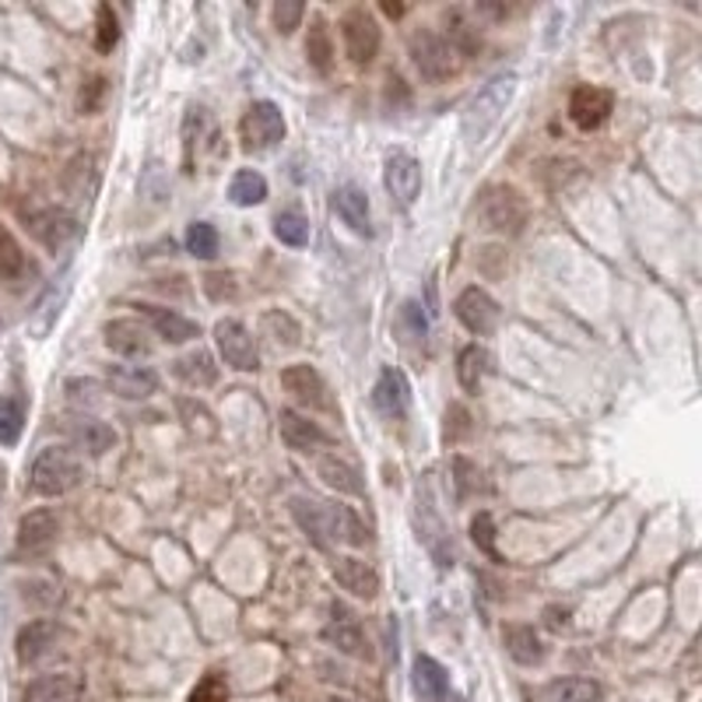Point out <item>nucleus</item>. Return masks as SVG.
<instances>
[{
	"label": "nucleus",
	"instance_id": "nucleus-56",
	"mask_svg": "<svg viewBox=\"0 0 702 702\" xmlns=\"http://www.w3.org/2000/svg\"><path fill=\"white\" fill-rule=\"evenodd\" d=\"M4 488H8V467L0 464V499H4Z\"/></svg>",
	"mask_w": 702,
	"mask_h": 702
},
{
	"label": "nucleus",
	"instance_id": "nucleus-47",
	"mask_svg": "<svg viewBox=\"0 0 702 702\" xmlns=\"http://www.w3.org/2000/svg\"><path fill=\"white\" fill-rule=\"evenodd\" d=\"M453 482H457V496L467 499L471 492L482 488V471H478V464H471L467 457H453Z\"/></svg>",
	"mask_w": 702,
	"mask_h": 702
},
{
	"label": "nucleus",
	"instance_id": "nucleus-13",
	"mask_svg": "<svg viewBox=\"0 0 702 702\" xmlns=\"http://www.w3.org/2000/svg\"><path fill=\"white\" fill-rule=\"evenodd\" d=\"M324 639L341 654H348L355 660H369V642H366L363 625H358V618L345 608V604H337V601L331 604V622L324 629Z\"/></svg>",
	"mask_w": 702,
	"mask_h": 702
},
{
	"label": "nucleus",
	"instance_id": "nucleus-31",
	"mask_svg": "<svg viewBox=\"0 0 702 702\" xmlns=\"http://www.w3.org/2000/svg\"><path fill=\"white\" fill-rule=\"evenodd\" d=\"M173 372H176V379H183V384L194 387V390H204V387H215L218 384V366H215V358L207 355L204 348L176 358Z\"/></svg>",
	"mask_w": 702,
	"mask_h": 702
},
{
	"label": "nucleus",
	"instance_id": "nucleus-21",
	"mask_svg": "<svg viewBox=\"0 0 702 702\" xmlns=\"http://www.w3.org/2000/svg\"><path fill=\"white\" fill-rule=\"evenodd\" d=\"M411 685L425 702H443L450 695V674L440 660H432L429 654H419L411 663Z\"/></svg>",
	"mask_w": 702,
	"mask_h": 702
},
{
	"label": "nucleus",
	"instance_id": "nucleus-37",
	"mask_svg": "<svg viewBox=\"0 0 702 702\" xmlns=\"http://www.w3.org/2000/svg\"><path fill=\"white\" fill-rule=\"evenodd\" d=\"M306 56H310V67L327 74L334 64V43H331V29L324 18H313L310 22V35H306Z\"/></svg>",
	"mask_w": 702,
	"mask_h": 702
},
{
	"label": "nucleus",
	"instance_id": "nucleus-45",
	"mask_svg": "<svg viewBox=\"0 0 702 702\" xmlns=\"http://www.w3.org/2000/svg\"><path fill=\"white\" fill-rule=\"evenodd\" d=\"M120 43V22L117 14H112L109 4H99L95 11V50L99 53H112V46Z\"/></svg>",
	"mask_w": 702,
	"mask_h": 702
},
{
	"label": "nucleus",
	"instance_id": "nucleus-52",
	"mask_svg": "<svg viewBox=\"0 0 702 702\" xmlns=\"http://www.w3.org/2000/svg\"><path fill=\"white\" fill-rule=\"evenodd\" d=\"M467 435H471V414H467V408L450 404V411H446V440L450 443H461V440H467Z\"/></svg>",
	"mask_w": 702,
	"mask_h": 702
},
{
	"label": "nucleus",
	"instance_id": "nucleus-16",
	"mask_svg": "<svg viewBox=\"0 0 702 702\" xmlns=\"http://www.w3.org/2000/svg\"><path fill=\"white\" fill-rule=\"evenodd\" d=\"M56 534H61V520H56L53 509H32V514L18 523V552L40 555L56 541Z\"/></svg>",
	"mask_w": 702,
	"mask_h": 702
},
{
	"label": "nucleus",
	"instance_id": "nucleus-12",
	"mask_svg": "<svg viewBox=\"0 0 702 702\" xmlns=\"http://www.w3.org/2000/svg\"><path fill=\"white\" fill-rule=\"evenodd\" d=\"M384 183L397 204L411 207L422 194V165L414 162L408 151H393V155H387V162H384Z\"/></svg>",
	"mask_w": 702,
	"mask_h": 702
},
{
	"label": "nucleus",
	"instance_id": "nucleus-57",
	"mask_svg": "<svg viewBox=\"0 0 702 702\" xmlns=\"http://www.w3.org/2000/svg\"><path fill=\"white\" fill-rule=\"evenodd\" d=\"M384 11H387L390 18H401V14H404V8H397V4H384Z\"/></svg>",
	"mask_w": 702,
	"mask_h": 702
},
{
	"label": "nucleus",
	"instance_id": "nucleus-54",
	"mask_svg": "<svg viewBox=\"0 0 702 702\" xmlns=\"http://www.w3.org/2000/svg\"><path fill=\"white\" fill-rule=\"evenodd\" d=\"M102 95H106V78H91V82L82 88V95H78V109L85 112V117H91V112H99Z\"/></svg>",
	"mask_w": 702,
	"mask_h": 702
},
{
	"label": "nucleus",
	"instance_id": "nucleus-33",
	"mask_svg": "<svg viewBox=\"0 0 702 702\" xmlns=\"http://www.w3.org/2000/svg\"><path fill=\"white\" fill-rule=\"evenodd\" d=\"M548 702H604V685L594 678H559L544 689Z\"/></svg>",
	"mask_w": 702,
	"mask_h": 702
},
{
	"label": "nucleus",
	"instance_id": "nucleus-49",
	"mask_svg": "<svg viewBox=\"0 0 702 702\" xmlns=\"http://www.w3.org/2000/svg\"><path fill=\"white\" fill-rule=\"evenodd\" d=\"M302 14H306V8L299 0H281V4H274V29L281 35H292L302 22Z\"/></svg>",
	"mask_w": 702,
	"mask_h": 702
},
{
	"label": "nucleus",
	"instance_id": "nucleus-41",
	"mask_svg": "<svg viewBox=\"0 0 702 702\" xmlns=\"http://www.w3.org/2000/svg\"><path fill=\"white\" fill-rule=\"evenodd\" d=\"M397 327H401L404 341H411V345H422L425 334H429V320L422 313V302H401V310H397Z\"/></svg>",
	"mask_w": 702,
	"mask_h": 702
},
{
	"label": "nucleus",
	"instance_id": "nucleus-44",
	"mask_svg": "<svg viewBox=\"0 0 702 702\" xmlns=\"http://www.w3.org/2000/svg\"><path fill=\"white\" fill-rule=\"evenodd\" d=\"M471 541L482 555H488L492 562H503L499 548H496V520H492L488 509H482L478 517L471 520Z\"/></svg>",
	"mask_w": 702,
	"mask_h": 702
},
{
	"label": "nucleus",
	"instance_id": "nucleus-48",
	"mask_svg": "<svg viewBox=\"0 0 702 702\" xmlns=\"http://www.w3.org/2000/svg\"><path fill=\"white\" fill-rule=\"evenodd\" d=\"M201 127H204V109L201 106H190L186 109V120H183V151H186V173H190V162H194V144L201 138Z\"/></svg>",
	"mask_w": 702,
	"mask_h": 702
},
{
	"label": "nucleus",
	"instance_id": "nucleus-1",
	"mask_svg": "<svg viewBox=\"0 0 702 702\" xmlns=\"http://www.w3.org/2000/svg\"><path fill=\"white\" fill-rule=\"evenodd\" d=\"M289 506H292L295 523L306 530V538H313L316 548H327V544L366 548L369 544L366 523L358 520V514L348 506L324 503V499H313V496H295Z\"/></svg>",
	"mask_w": 702,
	"mask_h": 702
},
{
	"label": "nucleus",
	"instance_id": "nucleus-42",
	"mask_svg": "<svg viewBox=\"0 0 702 702\" xmlns=\"http://www.w3.org/2000/svg\"><path fill=\"white\" fill-rule=\"evenodd\" d=\"M218 229L215 225H207V222H194L186 229V253H194L197 260H212L218 257Z\"/></svg>",
	"mask_w": 702,
	"mask_h": 702
},
{
	"label": "nucleus",
	"instance_id": "nucleus-46",
	"mask_svg": "<svg viewBox=\"0 0 702 702\" xmlns=\"http://www.w3.org/2000/svg\"><path fill=\"white\" fill-rule=\"evenodd\" d=\"M186 702H229V681H225L222 674H215V671L204 674Z\"/></svg>",
	"mask_w": 702,
	"mask_h": 702
},
{
	"label": "nucleus",
	"instance_id": "nucleus-3",
	"mask_svg": "<svg viewBox=\"0 0 702 702\" xmlns=\"http://www.w3.org/2000/svg\"><path fill=\"white\" fill-rule=\"evenodd\" d=\"M85 482V467L74 457L67 446H46L40 450V457L32 461L29 485L35 496H67L71 488H78Z\"/></svg>",
	"mask_w": 702,
	"mask_h": 702
},
{
	"label": "nucleus",
	"instance_id": "nucleus-53",
	"mask_svg": "<svg viewBox=\"0 0 702 702\" xmlns=\"http://www.w3.org/2000/svg\"><path fill=\"white\" fill-rule=\"evenodd\" d=\"M99 384L95 379H71L67 384V393H71V404H99Z\"/></svg>",
	"mask_w": 702,
	"mask_h": 702
},
{
	"label": "nucleus",
	"instance_id": "nucleus-4",
	"mask_svg": "<svg viewBox=\"0 0 702 702\" xmlns=\"http://www.w3.org/2000/svg\"><path fill=\"white\" fill-rule=\"evenodd\" d=\"M474 218H478V229L517 236L527 225V201L517 186H485V194L474 204Z\"/></svg>",
	"mask_w": 702,
	"mask_h": 702
},
{
	"label": "nucleus",
	"instance_id": "nucleus-40",
	"mask_svg": "<svg viewBox=\"0 0 702 702\" xmlns=\"http://www.w3.org/2000/svg\"><path fill=\"white\" fill-rule=\"evenodd\" d=\"M446 32H450L446 43L457 50V53H474V50L482 46V35L464 18V11H446Z\"/></svg>",
	"mask_w": 702,
	"mask_h": 702
},
{
	"label": "nucleus",
	"instance_id": "nucleus-11",
	"mask_svg": "<svg viewBox=\"0 0 702 702\" xmlns=\"http://www.w3.org/2000/svg\"><path fill=\"white\" fill-rule=\"evenodd\" d=\"M453 313H457L461 324L478 334V337H488L492 331L499 327V306L496 299H492L485 289H478V284H471V289H464L457 299H453Z\"/></svg>",
	"mask_w": 702,
	"mask_h": 702
},
{
	"label": "nucleus",
	"instance_id": "nucleus-8",
	"mask_svg": "<svg viewBox=\"0 0 702 702\" xmlns=\"http://www.w3.org/2000/svg\"><path fill=\"white\" fill-rule=\"evenodd\" d=\"M29 233L40 239L50 253H61L71 242L82 239V225L71 212H64V207H43V212L29 215Z\"/></svg>",
	"mask_w": 702,
	"mask_h": 702
},
{
	"label": "nucleus",
	"instance_id": "nucleus-55",
	"mask_svg": "<svg viewBox=\"0 0 702 702\" xmlns=\"http://www.w3.org/2000/svg\"><path fill=\"white\" fill-rule=\"evenodd\" d=\"M544 625L548 629H565L569 625V608H559V604H552V608H544Z\"/></svg>",
	"mask_w": 702,
	"mask_h": 702
},
{
	"label": "nucleus",
	"instance_id": "nucleus-2",
	"mask_svg": "<svg viewBox=\"0 0 702 702\" xmlns=\"http://www.w3.org/2000/svg\"><path fill=\"white\" fill-rule=\"evenodd\" d=\"M517 85H520L517 74L503 71L478 88V95L467 102V112H464V141L467 144H485V138L499 127L503 112L509 109V102H514Z\"/></svg>",
	"mask_w": 702,
	"mask_h": 702
},
{
	"label": "nucleus",
	"instance_id": "nucleus-20",
	"mask_svg": "<svg viewBox=\"0 0 702 702\" xmlns=\"http://www.w3.org/2000/svg\"><path fill=\"white\" fill-rule=\"evenodd\" d=\"M334 212L337 218L348 225L352 233L358 236H372V218H369V197H366V190H358V186H337L334 190Z\"/></svg>",
	"mask_w": 702,
	"mask_h": 702
},
{
	"label": "nucleus",
	"instance_id": "nucleus-39",
	"mask_svg": "<svg viewBox=\"0 0 702 702\" xmlns=\"http://www.w3.org/2000/svg\"><path fill=\"white\" fill-rule=\"evenodd\" d=\"M25 429V404L18 397H0V446H14Z\"/></svg>",
	"mask_w": 702,
	"mask_h": 702
},
{
	"label": "nucleus",
	"instance_id": "nucleus-14",
	"mask_svg": "<svg viewBox=\"0 0 702 702\" xmlns=\"http://www.w3.org/2000/svg\"><path fill=\"white\" fill-rule=\"evenodd\" d=\"M281 387H284V393H292L299 404H306V408H313V411L331 408L324 376H320V372H316L313 366H306V363L284 366V369H281Z\"/></svg>",
	"mask_w": 702,
	"mask_h": 702
},
{
	"label": "nucleus",
	"instance_id": "nucleus-34",
	"mask_svg": "<svg viewBox=\"0 0 702 702\" xmlns=\"http://www.w3.org/2000/svg\"><path fill=\"white\" fill-rule=\"evenodd\" d=\"M260 334L271 337L274 348H299L302 345V327L295 324L292 313L284 310H268L260 316Z\"/></svg>",
	"mask_w": 702,
	"mask_h": 702
},
{
	"label": "nucleus",
	"instance_id": "nucleus-23",
	"mask_svg": "<svg viewBox=\"0 0 702 702\" xmlns=\"http://www.w3.org/2000/svg\"><path fill=\"white\" fill-rule=\"evenodd\" d=\"M334 580H337L341 591H348V594L363 597V601H372L379 594V573L363 559H337Z\"/></svg>",
	"mask_w": 702,
	"mask_h": 702
},
{
	"label": "nucleus",
	"instance_id": "nucleus-58",
	"mask_svg": "<svg viewBox=\"0 0 702 702\" xmlns=\"http://www.w3.org/2000/svg\"><path fill=\"white\" fill-rule=\"evenodd\" d=\"M327 702H355V699H345V695H334V699H327Z\"/></svg>",
	"mask_w": 702,
	"mask_h": 702
},
{
	"label": "nucleus",
	"instance_id": "nucleus-51",
	"mask_svg": "<svg viewBox=\"0 0 702 702\" xmlns=\"http://www.w3.org/2000/svg\"><path fill=\"white\" fill-rule=\"evenodd\" d=\"M176 408H180V414H183L186 429H194V432H197V425H207V432L215 435V419H212V414H207V408H204V404L190 401V397H180Z\"/></svg>",
	"mask_w": 702,
	"mask_h": 702
},
{
	"label": "nucleus",
	"instance_id": "nucleus-15",
	"mask_svg": "<svg viewBox=\"0 0 702 702\" xmlns=\"http://www.w3.org/2000/svg\"><path fill=\"white\" fill-rule=\"evenodd\" d=\"M372 408L384 414V419H404L411 408V387L401 369H384L372 387Z\"/></svg>",
	"mask_w": 702,
	"mask_h": 702
},
{
	"label": "nucleus",
	"instance_id": "nucleus-19",
	"mask_svg": "<svg viewBox=\"0 0 702 702\" xmlns=\"http://www.w3.org/2000/svg\"><path fill=\"white\" fill-rule=\"evenodd\" d=\"M278 432H281V440L289 450H299V453H310L316 446H324L327 443V432L320 429L316 422H310L306 414H299L292 408H284L278 414Z\"/></svg>",
	"mask_w": 702,
	"mask_h": 702
},
{
	"label": "nucleus",
	"instance_id": "nucleus-18",
	"mask_svg": "<svg viewBox=\"0 0 702 702\" xmlns=\"http://www.w3.org/2000/svg\"><path fill=\"white\" fill-rule=\"evenodd\" d=\"M106 387L117 397H127V401H144L159 390V376L148 366H109Z\"/></svg>",
	"mask_w": 702,
	"mask_h": 702
},
{
	"label": "nucleus",
	"instance_id": "nucleus-30",
	"mask_svg": "<svg viewBox=\"0 0 702 702\" xmlns=\"http://www.w3.org/2000/svg\"><path fill=\"white\" fill-rule=\"evenodd\" d=\"M316 474H320V478H324L334 492H341V496H366L363 474H358L348 461H341L337 453H331V457H320Z\"/></svg>",
	"mask_w": 702,
	"mask_h": 702
},
{
	"label": "nucleus",
	"instance_id": "nucleus-50",
	"mask_svg": "<svg viewBox=\"0 0 702 702\" xmlns=\"http://www.w3.org/2000/svg\"><path fill=\"white\" fill-rule=\"evenodd\" d=\"M204 292L212 295L215 302L236 299V274H229V271H212V274H204Z\"/></svg>",
	"mask_w": 702,
	"mask_h": 702
},
{
	"label": "nucleus",
	"instance_id": "nucleus-28",
	"mask_svg": "<svg viewBox=\"0 0 702 702\" xmlns=\"http://www.w3.org/2000/svg\"><path fill=\"white\" fill-rule=\"evenodd\" d=\"M503 642H506V654L517 663H523V668H534V663L544 660V642L534 633V625H506Z\"/></svg>",
	"mask_w": 702,
	"mask_h": 702
},
{
	"label": "nucleus",
	"instance_id": "nucleus-6",
	"mask_svg": "<svg viewBox=\"0 0 702 702\" xmlns=\"http://www.w3.org/2000/svg\"><path fill=\"white\" fill-rule=\"evenodd\" d=\"M239 138H242V148L253 151V155H260V151H271L284 138L281 109L274 102H268V99L253 102L250 109H246L242 123H239Z\"/></svg>",
	"mask_w": 702,
	"mask_h": 702
},
{
	"label": "nucleus",
	"instance_id": "nucleus-17",
	"mask_svg": "<svg viewBox=\"0 0 702 702\" xmlns=\"http://www.w3.org/2000/svg\"><path fill=\"white\" fill-rule=\"evenodd\" d=\"M56 639H61V625H56L53 618H35V622L22 625V629H18V639H14L18 663H35L40 657H46L50 647H56Z\"/></svg>",
	"mask_w": 702,
	"mask_h": 702
},
{
	"label": "nucleus",
	"instance_id": "nucleus-25",
	"mask_svg": "<svg viewBox=\"0 0 702 702\" xmlns=\"http://www.w3.org/2000/svg\"><path fill=\"white\" fill-rule=\"evenodd\" d=\"M414 523H419V541L429 548V555L440 562L443 569L453 565V544H450V534L443 520L432 514L429 503H419V509H414Z\"/></svg>",
	"mask_w": 702,
	"mask_h": 702
},
{
	"label": "nucleus",
	"instance_id": "nucleus-32",
	"mask_svg": "<svg viewBox=\"0 0 702 702\" xmlns=\"http://www.w3.org/2000/svg\"><path fill=\"white\" fill-rule=\"evenodd\" d=\"M64 299H67V284H61V289H53L35 302V310L29 313V334L35 341H43L53 327H56V320H61V310H64Z\"/></svg>",
	"mask_w": 702,
	"mask_h": 702
},
{
	"label": "nucleus",
	"instance_id": "nucleus-5",
	"mask_svg": "<svg viewBox=\"0 0 702 702\" xmlns=\"http://www.w3.org/2000/svg\"><path fill=\"white\" fill-rule=\"evenodd\" d=\"M408 53L414 71L422 74L425 82H446L457 74V50L446 43V35L432 32V29H414L408 35Z\"/></svg>",
	"mask_w": 702,
	"mask_h": 702
},
{
	"label": "nucleus",
	"instance_id": "nucleus-10",
	"mask_svg": "<svg viewBox=\"0 0 702 702\" xmlns=\"http://www.w3.org/2000/svg\"><path fill=\"white\" fill-rule=\"evenodd\" d=\"M615 109V91L612 88H597V85H580L573 95H569V120H573L580 130H597L608 123Z\"/></svg>",
	"mask_w": 702,
	"mask_h": 702
},
{
	"label": "nucleus",
	"instance_id": "nucleus-43",
	"mask_svg": "<svg viewBox=\"0 0 702 702\" xmlns=\"http://www.w3.org/2000/svg\"><path fill=\"white\" fill-rule=\"evenodd\" d=\"M274 236L284 246H306L310 242V218L299 212H281L274 218Z\"/></svg>",
	"mask_w": 702,
	"mask_h": 702
},
{
	"label": "nucleus",
	"instance_id": "nucleus-22",
	"mask_svg": "<svg viewBox=\"0 0 702 702\" xmlns=\"http://www.w3.org/2000/svg\"><path fill=\"white\" fill-rule=\"evenodd\" d=\"M141 310V316L148 320L151 327L159 331V337L162 341H169V345H186V341H194V337H201V327L194 324V320H186V316H180L176 310H165V306H138Z\"/></svg>",
	"mask_w": 702,
	"mask_h": 702
},
{
	"label": "nucleus",
	"instance_id": "nucleus-26",
	"mask_svg": "<svg viewBox=\"0 0 702 702\" xmlns=\"http://www.w3.org/2000/svg\"><path fill=\"white\" fill-rule=\"evenodd\" d=\"M64 186H67V194L82 204H88L95 194H99V162H95L91 151H82V155L71 159L67 173H64Z\"/></svg>",
	"mask_w": 702,
	"mask_h": 702
},
{
	"label": "nucleus",
	"instance_id": "nucleus-36",
	"mask_svg": "<svg viewBox=\"0 0 702 702\" xmlns=\"http://www.w3.org/2000/svg\"><path fill=\"white\" fill-rule=\"evenodd\" d=\"M29 274V257L11 236L8 225H0V281H22Z\"/></svg>",
	"mask_w": 702,
	"mask_h": 702
},
{
	"label": "nucleus",
	"instance_id": "nucleus-27",
	"mask_svg": "<svg viewBox=\"0 0 702 702\" xmlns=\"http://www.w3.org/2000/svg\"><path fill=\"white\" fill-rule=\"evenodd\" d=\"M82 695V681L74 674H43L25 685L22 702H74Z\"/></svg>",
	"mask_w": 702,
	"mask_h": 702
},
{
	"label": "nucleus",
	"instance_id": "nucleus-35",
	"mask_svg": "<svg viewBox=\"0 0 702 702\" xmlns=\"http://www.w3.org/2000/svg\"><path fill=\"white\" fill-rule=\"evenodd\" d=\"M488 352L478 345V341H474V345H464L461 348V355H457V379H461V387L467 390V393H478V387H482V379H485V372H488Z\"/></svg>",
	"mask_w": 702,
	"mask_h": 702
},
{
	"label": "nucleus",
	"instance_id": "nucleus-29",
	"mask_svg": "<svg viewBox=\"0 0 702 702\" xmlns=\"http://www.w3.org/2000/svg\"><path fill=\"white\" fill-rule=\"evenodd\" d=\"M71 440L78 450L91 453V457H102V453H109L112 446H117V432H112V425L106 422H95V419H78L67 425Z\"/></svg>",
	"mask_w": 702,
	"mask_h": 702
},
{
	"label": "nucleus",
	"instance_id": "nucleus-7",
	"mask_svg": "<svg viewBox=\"0 0 702 702\" xmlns=\"http://www.w3.org/2000/svg\"><path fill=\"white\" fill-rule=\"evenodd\" d=\"M341 40H345V53L352 64H372L384 35H379V22L372 18V11L352 8L341 14Z\"/></svg>",
	"mask_w": 702,
	"mask_h": 702
},
{
	"label": "nucleus",
	"instance_id": "nucleus-24",
	"mask_svg": "<svg viewBox=\"0 0 702 702\" xmlns=\"http://www.w3.org/2000/svg\"><path fill=\"white\" fill-rule=\"evenodd\" d=\"M106 348L112 355H123V358H138L151 352V341L148 331L138 324V320H109L106 324Z\"/></svg>",
	"mask_w": 702,
	"mask_h": 702
},
{
	"label": "nucleus",
	"instance_id": "nucleus-9",
	"mask_svg": "<svg viewBox=\"0 0 702 702\" xmlns=\"http://www.w3.org/2000/svg\"><path fill=\"white\" fill-rule=\"evenodd\" d=\"M215 341H218V352L225 358V366H233L236 372H257L260 369L257 341H253L250 331H246V324H239V320H218Z\"/></svg>",
	"mask_w": 702,
	"mask_h": 702
},
{
	"label": "nucleus",
	"instance_id": "nucleus-38",
	"mask_svg": "<svg viewBox=\"0 0 702 702\" xmlns=\"http://www.w3.org/2000/svg\"><path fill=\"white\" fill-rule=\"evenodd\" d=\"M229 197L239 207L263 204V201H268V180H263L257 169H239V173L233 176V183H229Z\"/></svg>",
	"mask_w": 702,
	"mask_h": 702
}]
</instances>
